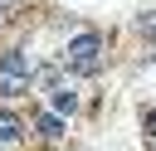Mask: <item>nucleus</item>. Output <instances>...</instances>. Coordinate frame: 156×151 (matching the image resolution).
I'll use <instances>...</instances> for the list:
<instances>
[{"label": "nucleus", "mask_w": 156, "mask_h": 151, "mask_svg": "<svg viewBox=\"0 0 156 151\" xmlns=\"http://www.w3.org/2000/svg\"><path fill=\"white\" fill-rule=\"evenodd\" d=\"M0 5H10V0H0Z\"/></svg>", "instance_id": "obj_9"}, {"label": "nucleus", "mask_w": 156, "mask_h": 151, "mask_svg": "<svg viewBox=\"0 0 156 151\" xmlns=\"http://www.w3.org/2000/svg\"><path fill=\"white\" fill-rule=\"evenodd\" d=\"M151 151H156V146H151Z\"/></svg>", "instance_id": "obj_10"}, {"label": "nucleus", "mask_w": 156, "mask_h": 151, "mask_svg": "<svg viewBox=\"0 0 156 151\" xmlns=\"http://www.w3.org/2000/svg\"><path fill=\"white\" fill-rule=\"evenodd\" d=\"M136 34L156 44V10H141V15H136Z\"/></svg>", "instance_id": "obj_6"}, {"label": "nucleus", "mask_w": 156, "mask_h": 151, "mask_svg": "<svg viewBox=\"0 0 156 151\" xmlns=\"http://www.w3.org/2000/svg\"><path fill=\"white\" fill-rule=\"evenodd\" d=\"M34 136L58 141V136H63V117H58V112H39V117H34Z\"/></svg>", "instance_id": "obj_4"}, {"label": "nucleus", "mask_w": 156, "mask_h": 151, "mask_svg": "<svg viewBox=\"0 0 156 151\" xmlns=\"http://www.w3.org/2000/svg\"><path fill=\"white\" fill-rule=\"evenodd\" d=\"M54 112H58V117H68V112H78V93H68V88H58V93H54Z\"/></svg>", "instance_id": "obj_5"}, {"label": "nucleus", "mask_w": 156, "mask_h": 151, "mask_svg": "<svg viewBox=\"0 0 156 151\" xmlns=\"http://www.w3.org/2000/svg\"><path fill=\"white\" fill-rule=\"evenodd\" d=\"M102 54V34L98 29H78L73 39H68V49H63V63H78V58H98Z\"/></svg>", "instance_id": "obj_2"}, {"label": "nucleus", "mask_w": 156, "mask_h": 151, "mask_svg": "<svg viewBox=\"0 0 156 151\" xmlns=\"http://www.w3.org/2000/svg\"><path fill=\"white\" fill-rule=\"evenodd\" d=\"M0 151H5V146H0Z\"/></svg>", "instance_id": "obj_11"}, {"label": "nucleus", "mask_w": 156, "mask_h": 151, "mask_svg": "<svg viewBox=\"0 0 156 151\" xmlns=\"http://www.w3.org/2000/svg\"><path fill=\"white\" fill-rule=\"evenodd\" d=\"M24 141V122L15 107H0V146H20Z\"/></svg>", "instance_id": "obj_3"}, {"label": "nucleus", "mask_w": 156, "mask_h": 151, "mask_svg": "<svg viewBox=\"0 0 156 151\" xmlns=\"http://www.w3.org/2000/svg\"><path fill=\"white\" fill-rule=\"evenodd\" d=\"M0 24H5V5H0Z\"/></svg>", "instance_id": "obj_8"}, {"label": "nucleus", "mask_w": 156, "mask_h": 151, "mask_svg": "<svg viewBox=\"0 0 156 151\" xmlns=\"http://www.w3.org/2000/svg\"><path fill=\"white\" fill-rule=\"evenodd\" d=\"M141 132L156 141V107H141Z\"/></svg>", "instance_id": "obj_7"}, {"label": "nucleus", "mask_w": 156, "mask_h": 151, "mask_svg": "<svg viewBox=\"0 0 156 151\" xmlns=\"http://www.w3.org/2000/svg\"><path fill=\"white\" fill-rule=\"evenodd\" d=\"M29 78H34V68L24 63V54L20 49H5L0 54V93H20Z\"/></svg>", "instance_id": "obj_1"}]
</instances>
